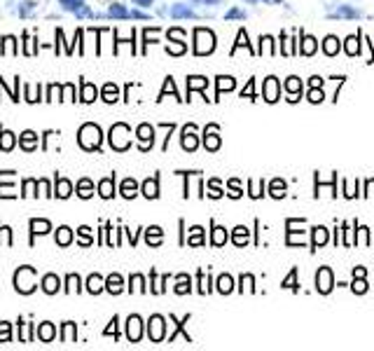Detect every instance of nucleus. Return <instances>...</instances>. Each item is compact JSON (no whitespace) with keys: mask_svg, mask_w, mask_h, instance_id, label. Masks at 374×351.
Instances as JSON below:
<instances>
[{"mask_svg":"<svg viewBox=\"0 0 374 351\" xmlns=\"http://www.w3.org/2000/svg\"><path fill=\"white\" fill-rule=\"evenodd\" d=\"M234 87H237L234 77H227V75H220V77H217V96H220L222 92H232Z\"/></svg>","mask_w":374,"mask_h":351,"instance_id":"nucleus-23","label":"nucleus"},{"mask_svg":"<svg viewBox=\"0 0 374 351\" xmlns=\"http://www.w3.org/2000/svg\"><path fill=\"white\" fill-rule=\"evenodd\" d=\"M187 87H189V92H192V89H206L209 87V80H206V77H202V75H194V77H187Z\"/></svg>","mask_w":374,"mask_h":351,"instance_id":"nucleus-25","label":"nucleus"},{"mask_svg":"<svg viewBox=\"0 0 374 351\" xmlns=\"http://www.w3.org/2000/svg\"><path fill=\"white\" fill-rule=\"evenodd\" d=\"M362 12L353 5H339L334 12H330V19H360Z\"/></svg>","mask_w":374,"mask_h":351,"instance_id":"nucleus-8","label":"nucleus"},{"mask_svg":"<svg viewBox=\"0 0 374 351\" xmlns=\"http://www.w3.org/2000/svg\"><path fill=\"white\" fill-rule=\"evenodd\" d=\"M318 52V40L314 36H304L302 33V40H299V54L302 57H314Z\"/></svg>","mask_w":374,"mask_h":351,"instance_id":"nucleus-11","label":"nucleus"},{"mask_svg":"<svg viewBox=\"0 0 374 351\" xmlns=\"http://www.w3.org/2000/svg\"><path fill=\"white\" fill-rule=\"evenodd\" d=\"M334 288V274L330 267H321L316 272V291L321 295H328Z\"/></svg>","mask_w":374,"mask_h":351,"instance_id":"nucleus-3","label":"nucleus"},{"mask_svg":"<svg viewBox=\"0 0 374 351\" xmlns=\"http://www.w3.org/2000/svg\"><path fill=\"white\" fill-rule=\"evenodd\" d=\"M110 143H113V148H117V150H124L129 146V127H124V125L113 127V131H110Z\"/></svg>","mask_w":374,"mask_h":351,"instance_id":"nucleus-5","label":"nucleus"},{"mask_svg":"<svg viewBox=\"0 0 374 351\" xmlns=\"http://www.w3.org/2000/svg\"><path fill=\"white\" fill-rule=\"evenodd\" d=\"M101 288H103V281H101V278H98V276H92V278H89V291H92V293H98Z\"/></svg>","mask_w":374,"mask_h":351,"instance_id":"nucleus-38","label":"nucleus"},{"mask_svg":"<svg viewBox=\"0 0 374 351\" xmlns=\"http://www.w3.org/2000/svg\"><path fill=\"white\" fill-rule=\"evenodd\" d=\"M171 16L173 19H197V12H194L189 5L178 3V5H173L171 8Z\"/></svg>","mask_w":374,"mask_h":351,"instance_id":"nucleus-12","label":"nucleus"},{"mask_svg":"<svg viewBox=\"0 0 374 351\" xmlns=\"http://www.w3.org/2000/svg\"><path fill=\"white\" fill-rule=\"evenodd\" d=\"M286 94H290V101H299V96H302V92H304V85H302V80H299V77H288L286 80Z\"/></svg>","mask_w":374,"mask_h":351,"instance_id":"nucleus-9","label":"nucleus"},{"mask_svg":"<svg viewBox=\"0 0 374 351\" xmlns=\"http://www.w3.org/2000/svg\"><path fill=\"white\" fill-rule=\"evenodd\" d=\"M239 47H248V49H250V42H245V31L239 33V38H237V44H234V47H232V52H237Z\"/></svg>","mask_w":374,"mask_h":351,"instance_id":"nucleus-41","label":"nucleus"},{"mask_svg":"<svg viewBox=\"0 0 374 351\" xmlns=\"http://www.w3.org/2000/svg\"><path fill=\"white\" fill-rule=\"evenodd\" d=\"M230 242V234H227V230L225 227H213V232H211V244L213 246H225V244Z\"/></svg>","mask_w":374,"mask_h":351,"instance_id":"nucleus-17","label":"nucleus"},{"mask_svg":"<svg viewBox=\"0 0 374 351\" xmlns=\"http://www.w3.org/2000/svg\"><path fill=\"white\" fill-rule=\"evenodd\" d=\"M353 276H367V270H365V267H356V270H353Z\"/></svg>","mask_w":374,"mask_h":351,"instance_id":"nucleus-46","label":"nucleus"},{"mask_svg":"<svg viewBox=\"0 0 374 351\" xmlns=\"http://www.w3.org/2000/svg\"><path fill=\"white\" fill-rule=\"evenodd\" d=\"M185 42H178V44H169V47H166V52H169V54H176V57H178V54H183V52H185Z\"/></svg>","mask_w":374,"mask_h":351,"instance_id":"nucleus-40","label":"nucleus"},{"mask_svg":"<svg viewBox=\"0 0 374 351\" xmlns=\"http://www.w3.org/2000/svg\"><path fill=\"white\" fill-rule=\"evenodd\" d=\"M209 291H211L209 274H206V272H202V274H199V293H209Z\"/></svg>","mask_w":374,"mask_h":351,"instance_id":"nucleus-37","label":"nucleus"},{"mask_svg":"<svg viewBox=\"0 0 374 351\" xmlns=\"http://www.w3.org/2000/svg\"><path fill=\"white\" fill-rule=\"evenodd\" d=\"M311 232H314V242H311V246H314V250H316V248H321V246H325L328 239H330V232H328V227H323V225L314 227Z\"/></svg>","mask_w":374,"mask_h":351,"instance_id":"nucleus-14","label":"nucleus"},{"mask_svg":"<svg viewBox=\"0 0 374 351\" xmlns=\"http://www.w3.org/2000/svg\"><path fill=\"white\" fill-rule=\"evenodd\" d=\"M241 283H243V291H245V288H248L250 293L255 291V286H253V283H255V278L250 276V274H243V276H241Z\"/></svg>","mask_w":374,"mask_h":351,"instance_id":"nucleus-42","label":"nucleus"},{"mask_svg":"<svg viewBox=\"0 0 374 351\" xmlns=\"http://www.w3.org/2000/svg\"><path fill=\"white\" fill-rule=\"evenodd\" d=\"M358 244H362V246H367L370 244V237H367V227H358Z\"/></svg>","mask_w":374,"mask_h":351,"instance_id":"nucleus-43","label":"nucleus"},{"mask_svg":"<svg viewBox=\"0 0 374 351\" xmlns=\"http://www.w3.org/2000/svg\"><path fill=\"white\" fill-rule=\"evenodd\" d=\"M187 244L189 246H202L204 244V227H192V230H189V239H187Z\"/></svg>","mask_w":374,"mask_h":351,"instance_id":"nucleus-22","label":"nucleus"},{"mask_svg":"<svg viewBox=\"0 0 374 351\" xmlns=\"http://www.w3.org/2000/svg\"><path fill=\"white\" fill-rule=\"evenodd\" d=\"M323 52H325L328 57H337V54L342 52V40H339L337 36H328L325 40H323Z\"/></svg>","mask_w":374,"mask_h":351,"instance_id":"nucleus-13","label":"nucleus"},{"mask_svg":"<svg viewBox=\"0 0 374 351\" xmlns=\"http://www.w3.org/2000/svg\"><path fill=\"white\" fill-rule=\"evenodd\" d=\"M323 85V82H321V77H311V82H309V87H321Z\"/></svg>","mask_w":374,"mask_h":351,"instance_id":"nucleus-47","label":"nucleus"},{"mask_svg":"<svg viewBox=\"0 0 374 351\" xmlns=\"http://www.w3.org/2000/svg\"><path fill=\"white\" fill-rule=\"evenodd\" d=\"M234 291V278L230 274H220L217 276V293L230 295Z\"/></svg>","mask_w":374,"mask_h":351,"instance_id":"nucleus-19","label":"nucleus"},{"mask_svg":"<svg viewBox=\"0 0 374 351\" xmlns=\"http://www.w3.org/2000/svg\"><path fill=\"white\" fill-rule=\"evenodd\" d=\"M215 52V33L211 29H194V54L209 57Z\"/></svg>","mask_w":374,"mask_h":351,"instance_id":"nucleus-1","label":"nucleus"},{"mask_svg":"<svg viewBox=\"0 0 374 351\" xmlns=\"http://www.w3.org/2000/svg\"><path fill=\"white\" fill-rule=\"evenodd\" d=\"M143 194L148 199H155V197H159V185H157V178H150V181H145V185H143Z\"/></svg>","mask_w":374,"mask_h":351,"instance_id":"nucleus-20","label":"nucleus"},{"mask_svg":"<svg viewBox=\"0 0 374 351\" xmlns=\"http://www.w3.org/2000/svg\"><path fill=\"white\" fill-rule=\"evenodd\" d=\"M225 19H227V21H230V19H245V12H243L241 8H232L230 12L225 14Z\"/></svg>","mask_w":374,"mask_h":351,"instance_id":"nucleus-36","label":"nucleus"},{"mask_svg":"<svg viewBox=\"0 0 374 351\" xmlns=\"http://www.w3.org/2000/svg\"><path fill=\"white\" fill-rule=\"evenodd\" d=\"M189 283H192V278H189L187 274H181V276H178L176 293H178V295H185V293H189V291H192V286H189Z\"/></svg>","mask_w":374,"mask_h":351,"instance_id":"nucleus-24","label":"nucleus"},{"mask_svg":"<svg viewBox=\"0 0 374 351\" xmlns=\"http://www.w3.org/2000/svg\"><path fill=\"white\" fill-rule=\"evenodd\" d=\"M148 333H150V339L152 342H161L164 339V333H166V323L161 316H152L150 319V326H148Z\"/></svg>","mask_w":374,"mask_h":351,"instance_id":"nucleus-6","label":"nucleus"},{"mask_svg":"<svg viewBox=\"0 0 374 351\" xmlns=\"http://www.w3.org/2000/svg\"><path fill=\"white\" fill-rule=\"evenodd\" d=\"M133 3L141 5V8H150V3H152V0H133Z\"/></svg>","mask_w":374,"mask_h":351,"instance_id":"nucleus-48","label":"nucleus"},{"mask_svg":"<svg viewBox=\"0 0 374 351\" xmlns=\"http://www.w3.org/2000/svg\"><path fill=\"white\" fill-rule=\"evenodd\" d=\"M108 291L110 293H120L122 291V278L120 276H110L108 278Z\"/></svg>","mask_w":374,"mask_h":351,"instance_id":"nucleus-34","label":"nucleus"},{"mask_svg":"<svg viewBox=\"0 0 374 351\" xmlns=\"http://www.w3.org/2000/svg\"><path fill=\"white\" fill-rule=\"evenodd\" d=\"M136 183L133 181H124V185H122V194H124L126 199H131V197H136Z\"/></svg>","mask_w":374,"mask_h":351,"instance_id":"nucleus-31","label":"nucleus"},{"mask_svg":"<svg viewBox=\"0 0 374 351\" xmlns=\"http://www.w3.org/2000/svg\"><path fill=\"white\" fill-rule=\"evenodd\" d=\"M306 96H309V101H311V103H321L323 99H325V96H323V92H321V89H318V87H311Z\"/></svg>","mask_w":374,"mask_h":351,"instance_id":"nucleus-33","label":"nucleus"},{"mask_svg":"<svg viewBox=\"0 0 374 351\" xmlns=\"http://www.w3.org/2000/svg\"><path fill=\"white\" fill-rule=\"evenodd\" d=\"M101 194H103L105 199L113 197V178H108V181L101 183Z\"/></svg>","mask_w":374,"mask_h":351,"instance_id":"nucleus-35","label":"nucleus"},{"mask_svg":"<svg viewBox=\"0 0 374 351\" xmlns=\"http://www.w3.org/2000/svg\"><path fill=\"white\" fill-rule=\"evenodd\" d=\"M262 99H265L267 103H276L278 99H281V82H278V77H267L265 80V87H262Z\"/></svg>","mask_w":374,"mask_h":351,"instance_id":"nucleus-4","label":"nucleus"},{"mask_svg":"<svg viewBox=\"0 0 374 351\" xmlns=\"http://www.w3.org/2000/svg\"><path fill=\"white\" fill-rule=\"evenodd\" d=\"M148 244L150 246H157V244H161V227H150L148 230Z\"/></svg>","mask_w":374,"mask_h":351,"instance_id":"nucleus-29","label":"nucleus"},{"mask_svg":"<svg viewBox=\"0 0 374 351\" xmlns=\"http://www.w3.org/2000/svg\"><path fill=\"white\" fill-rule=\"evenodd\" d=\"M209 197H213V199H220L222 197V187H220V183L215 181H209Z\"/></svg>","mask_w":374,"mask_h":351,"instance_id":"nucleus-30","label":"nucleus"},{"mask_svg":"<svg viewBox=\"0 0 374 351\" xmlns=\"http://www.w3.org/2000/svg\"><path fill=\"white\" fill-rule=\"evenodd\" d=\"M152 127H148V125H143L141 129H138V138L143 141V148H148V143H152Z\"/></svg>","mask_w":374,"mask_h":351,"instance_id":"nucleus-26","label":"nucleus"},{"mask_svg":"<svg viewBox=\"0 0 374 351\" xmlns=\"http://www.w3.org/2000/svg\"><path fill=\"white\" fill-rule=\"evenodd\" d=\"M283 288H288V291H297V288H299V283H297V270H293L286 278H283Z\"/></svg>","mask_w":374,"mask_h":351,"instance_id":"nucleus-27","label":"nucleus"},{"mask_svg":"<svg viewBox=\"0 0 374 351\" xmlns=\"http://www.w3.org/2000/svg\"><path fill=\"white\" fill-rule=\"evenodd\" d=\"M105 101H110V103L115 101V87H113V85L105 87Z\"/></svg>","mask_w":374,"mask_h":351,"instance_id":"nucleus-44","label":"nucleus"},{"mask_svg":"<svg viewBox=\"0 0 374 351\" xmlns=\"http://www.w3.org/2000/svg\"><path fill=\"white\" fill-rule=\"evenodd\" d=\"M342 49L349 57H358L360 54V38L358 36H349L346 40L342 42Z\"/></svg>","mask_w":374,"mask_h":351,"instance_id":"nucleus-15","label":"nucleus"},{"mask_svg":"<svg viewBox=\"0 0 374 351\" xmlns=\"http://www.w3.org/2000/svg\"><path fill=\"white\" fill-rule=\"evenodd\" d=\"M126 330H129V339H131V342H138V339H141V333H143L141 319H138V316H131L129 323H126Z\"/></svg>","mask_w":374,"mask_h":351,"instance_id":"nucleus-16","label":"nucleus"},{"mask_svg":"<svg viewBox=\"0 0 374 351\" xmlns=\"http://www.w3.org/2000/svg\"><path fill=\"white\" fill-rule=\"evenodd\" d=\"M248 239H250L248 227H243V225L234 227V232H232V242L237 244V246H245V244H248Z\"/></svg>","mask_w":374,"mask_h":351,"instance_id":"nucleus-18","label":"nucleus"},{"mask_svg":"<svg viewBox=\"0 0 374 351\" xmlns=\"http://www.w3.org/2000/svg\"><path fill=\"white\" fill-rule=\"evenodd\" d=\"M80 143H82V146H85L87 150L98 148V146H101V129H98V127H94V125L82 127V131H80Z\"/></svg>","mask_w":374,"mask_h":351,"instance_id":"nucleus-2","label":"nucleus"},{"mask_svg":"<svg viewBox=\"0 0 374 351\" xmlns=\"http://www.w3.org/2000/svg\"><path fill=\"white\" fill-rule=\"evenodd\" d=\"M243 3H248V5H258L260 0H243Z\"/></svg>","mask_w":374,"mask_h":351,"instance_id":"nucleus-50","label":"nucleus"},{"mask_svg":"<svg viewBox=\"0 0 374 351\" xmlns=\"http://www.w3.org/2000/svg\"><path fill=\"white\" fill-rule=\"evenodd\" d=\"M269 194H271L273 199L286 197V183H283L281 178H276V181H271V185H269Z\"/></svg>","mask_w":374,"mask_h":351,"instance_id":"nucleus-21","label":"nucleus"},{"mask_svg":"<svg viewBox=\"0 0 374 351\" xmlns=\"http://www.w3.org/2000/svg\"><path fill=\"white\" fill-rule=\"evenodd\" d=\"M351 291L358 293V295H365V293H367V281H365V276H356V278H353V283H351Z\"/></svg>","mask_w":374,"mask_h":351,"instance_id":"nucleus-28","label":"nucleus"},{"mask_svg":"<svg viewBox=\"0 0 374 351\" xmlns=\"http://www.w3.org/2000/svg\"><path fill=\"white\" fill-rule=\"evenodd\" d=\"M204 148L209 150V153H215V150H220V133H217V127H206L204 131Z\"/></svg>","mask_w":374,"mask_h":351,"instance_id":"nucleus-7","label":"nucleus"},{"mask_svg":"<svg viewBox=\"0 0 374 351\" xmlns=\"http://www.w3.org/2000/svg\"><path fill=\"white\" fill-rule=\"evenodd\" d=\"M199 148V136H197V129L192 127H185V131H183V150H187V153H194V150Z\"/></svg>","mask_w":374,"mask_h":351,"instance_id":"nucleus-10","label":"nucleus"},{"mask_svg":"<svg viewBox=\"0 0 374 351\" xmlns=\"http://www.w3.org/2000/svg\"><path fill=\"white\" fill-rule=\"evenodd\" d=\"M241 96H243V99H255V82H253V80H248V85L243 87Z\"/></svg>","mask_w":374,"mask_h":351,"instance_id":"nucleus-39","label":"nucleus"},{"mask_svg":"<svg viewBox=\"0 0 374 351\" xmlns=\"http://www.w3.org/2000/svg\"><path fill=\"white\" fill-rule=\"evenodd\" d=\"M260 3H267V5H281L283 0H260Z\"/></svg>","mask_w":374,"mask_h":351,"instance_id":"nucleus-49","label":"nucleus"},{"mask_svg":"<svg viewBox=\"0 0 374 351\" xmlns=\"http://www.w3.org/2000/svg\"><path fill=\"white\" fill-rule=\"evenodd\" d=\"M227 190H230V192H227V194H232V197L234 199H239V197H241V183H239V181H230V185H227Z\"/></svg>","mask_w":374,"mask_h":351,"instance_id":"nucleus-32","label":"nucleus"},{"mask_svg":"<svg viewBox=\"0 0 374 351\" xmlns=\"http://www.w3.org/2000/svg\"><path fill=\"white\" fill-rule=\"evenodd\" d=\"M194 3L197 5H211V8H213V5H220L222 0H194Z\"/></svg>","mask_w":374,"mask_h":351,"instance_id":"nucleus-45","label":"nucleus"}]
</instances>
